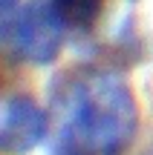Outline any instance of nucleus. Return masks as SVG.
<instances>
[{
  "instance_id": "3",
  "label": "nucleus",
  "mask_w": 153,
  "mask_h": 155,
  "mask_svg": "<svg viewBox=\"0 0 153 155\" xmlns=\"http://www.w3.org/2000/svg\"><path fill=\"white\" fill-rule=\"evenodd\" d=\"M46 132H49L46 109L29 95H17L9 101L0 121V152L26 155L46 138Z\"/></svg>"
},
{
  "instance_id": "5",
  "label": "nucleus",
  "mask_w": 153,
  "mask_h": 155,
  "mask_svg": "<svg viewBox=\"0 0 153 155\" xmlns=\"http://www.w3.org/2000/svg\"><path fill=\"white\" fill-rule=\"evenodd\" d=\"M17 3H20V0H0V23H3L9 15L17 12Z\"/></svg>"
},
{
  "instance_id": "2",
  "label": "nucleus",
  "mask_w": 153,
  "mask_h": 155,
  "mask_svg": "<svg viewBox=\"0 0 153 155\" xmlns=\"http://www.w3.org/2000/svg\"><path fill=\"white\" fill-rule=\"evenodd\" d=\"M64 23L49 3H32L17 9L0 23V52L12 61L46 66L61 55Z\"/></svg>"
},
{
  "instance_id": "4",
  "label": "nucleus",
  "mask_w": 153,
  "mask_h": 155,
  "mask_svg": "<svg viewBox=\"0 0 153 155\" xmlns=\"http://www.w3.org/2000/svg\"><path fill=\"white\" fill-rule=\"evenodd\" d=\"M49 6L64 23V29H75V32L92 29L104 12V0H49Z\"/></svg>"
},
{
  "instance_id": "1",
  "label": "nucleus",
  "mask_w": 153,
  "mask_h": 155,
  "mask_svg": "<svg viewBox=\"0 0 153 155\" xmlns=\"http://www.w3.org/2000/svg\"><path fill=\"white\" fill-rule=\"evenodd\" d=\"M64 121L55 155H124L139 132L130 83L107 69L81 72L61 92Z\"/></svg>"
}]
</instances>
